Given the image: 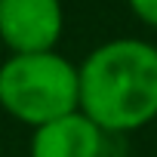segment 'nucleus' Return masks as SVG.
<instances>
[{"label": "nucleus", "mask_w": 157, "mask_h": 157, "mask_svg": "<svg viewBox=\"0 0 157 157\" xmlns=\"http://www.w3.org/2000/svg\"><path fill=\"white\" fill-rule=\"evenodd\" d=\"M80 111L105 136H123L157 117V46L111 37L77 65Z\"/></svg>", "instance_id": "1"}, {"label": "nucleus", "mask_w": 157, "mask_h": 157, "mask_svg": "<svg viewBox=\"0 0 157 157\" xmlns=\"http://www.w3.org/2000/svg\"><path fill=\"white\" fill-rule=\"evenodd\" d=\"M0 108L37 129L80 108L77 65L59 49L10 56L0 62Z\"/></svg>", "instance_id": "2"}, {"label": "nucleus", "mask_w": 157, "mask_h": 157, "mask_svg": "<svg viewBox=\"0 0 157 157\" xmlns=\"http://www.w3.org/2000/svg\"><path fill=\"white\" fill-rule=\"evenodd\" d=\"M62 31V0H0V43L10 49V56L52 52Z\"/></svg>", "instance_id": "3"}, {"label": "nucleus", "mask_w": 157, "mask_h": 157, "mask_svg": "<svg viewBox=\"0 0 157 157\" xmlns=\"http://www.w3.org/2000/svg\"><path fill=\"white\" fill-rule=\"evenodd\" d=\"M105 132L74 111L68 117H59L46 126L31 129V157H105Z\"/></svg>", "instance_id": "4"}, {"label": "nucleus", "mask_w": 157, "mask_h": 157, "mask_svg": "<svg viewBox=\"0 0 157 157\" xmlns=\"http://www.w3.org/2000/svg\"><path fill=\"white\" fill-rule=\"evenodd\" d=\"M126 6L142 25L157 31V0H126Z\"/></svg>", "instance_id": "5"}]
</instances>
